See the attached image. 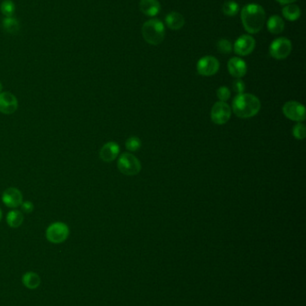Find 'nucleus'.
<instances>
[{
	"mask_svg": "<svg viewBox=\"0 0 306 306\" xmlns=\"http://www.w3.org/2000/svg\"><path fill=\"white\" fill-rule=\"evenodd\" d=\"M241 18L244 29L249 33H258L265 23V10L260 4L251 3L243 6Z\"/></svg>",
	"mask_w": 306,
	"mask_h": 306,
	"instance_id": "1",
	"label": "nucleus"
},
{
	"mask_svg": "<svg viewBox=\"0 0 306 306\" xmlns=\"http://www.w3.org/2000/svg\"><path fill=\"white\" fill-rule=\"evenodd\" d=\"M261 102L253 94H241L233 101V111L241 118H250L261 110Z\"/></svg>",
	"mask_w": 306,
	"mask_h": 306,
	"instance_id": "2",
	"label": "nucleus"
},
{
	"mask_svg": "<svg viewBox=\"0 0 306 306\" xmlns=\"http://www.w3.org/2000/svg\"><path fill=\"white\" fill-rule=\"evenodd\" d=\"M142 35L149 44L154 46L161 44L164 40L165 28L160 20L151 19L143 24Z\"/></svg>",
	"mask_w": 306,
	"mask_h": 306,
	"instance_id": "3",
	"label": "nucleus"
},
{
	"mask_svg": "<svg viewBox=\"0 0 306 306\" xmlns=\"http://www.w3.org/2000/svg\"><path fill=\"white\" fill-rule=\"evenodd\" d=\"M118 169L123 175L136 176L140 173L142 166L139 159L131 153H122L118 160Z\"/></svg>",
	"mask_w": 306,
	"mask_h": 306,
	"instance_id": "4",
	"label": "nucleus"
},
{
	"mask_svg": "<svg viewBox=\"0 0 306 306\" xmlns=\"http://www.w3.org/2000/svg\"><path fill=\"white\" fill-rule=\"evenodd\" d=\"M70 230L64 222H54L48 226L46 230V238L52 244H61L68 239Z\"/></svg>",
	"mask_w": 306,
	"mask_h": 306,
	"instance_id": "5",
	"label": "nucleus"
},
{
	"mask_svg": "<svg viewBox=\"0 0 306 306\" xmlns=\"http://www.w3.org/2000/svg\"><path fill=\"white\" fill-rule=\"evenodd\" d=\"M292 52V43L287 38H278L270 46V56L275 59L281 60L288 58Z\"/></svg>",
	"mask_w": 306,
	"mask_h": 306,
	"instance_id": "6",
	"label": "nucleus"
},
{
	"mask_svg": "<svg viewBox=\"0 0 306 306\" xmlns=\"http://www.w3.org/2000/svg\"><path fill=\"white\" fill-rule=\"evenodd\" d=\"M232 109L226 102H217L211 109V120L216 124H225L230 119Z\"/></svg>",
	"mask_w": 306,
	"mask_h": 306,
	"instance_id": "7",
	"label": "nucleus"
},
{
	"mask_svg": "<svg viewBox=\"0 0 306 306\" xmlns=\"http://www.w3.org/2000/svg\"><path fill=\"white\" fill-rule=\"evenodd\" d=\"M284 115L288 119L297 122H303L306 120V107L301 103L297 102H288L283 106Z\"/></svg>",
	"mask_w": 306,
	"mask_h": 306,
	"instance_id": "8",
	"label": "nucleus"
},
{
	"mask_svg": "<svg viewBox=\"0 0 306 306\" xmlns=\"http://www.w3.org/2000/svg\"><path fill=\"white\" fill-rule=\"evenodd\" d=\"M219 69V62L212 56L200 58L197 63V71L200 76H212L216 75Z\"/></svg>",
	"mask_w": 306,
	"mask_h": 306,
	"instance_id": "9",
	"label": "nucleus"
},
{
	"mask_svg": "<svg viewBox=\"0 0 306 306\" xmlns=\"http://www.w3.org/2000/svg\"><path fill=\"white\" fill-rule=\"evenodd\" d=\"M255 40L252 36L249 34L240 36L234 42V50L239 56H247L253 51L255 48Z\"/></svg>",
	"mask_w": 306,
	"mask_h": 306,
	"instance_id": "10",
	"label": "nucleus"
},
{
	"mask_svg": "<svg viewBox=\"0 0 306 306\" xmlns=\"http://www.w3.org/2000/svg\"><path fill=\"white\" fill-rule=\"evenodd\" d=\"M18 108V101L14 94L9 92L0 94V113L12 115Z\"/></svg>",
	"mask_w": 306,
	"mask_h": 306,
	"instance_id": "11",
	"label": "nucleus"
},
{
	"mask_svg": "<svg viewBox=\"0 0 306 306\" xmlns=\"http://www.w3.org/2000/svg\"><path fill=\"white\" fill-rule=\"evenodd\" d=\"M2 202L8 208H17L23 203V194L15 187H9L3 193Z\"/></svg>",
	"mask_w": 306,
	"mask_h": 306,
	"instance_id": "12",
	"label": "nucleus"
},
{
	"mask_svg": "<svg viewBox=\"0 0 306 306\" xmlns=\"http://www.w3.org/2000/svg\"><path fill=\"white\" fill-rule=\"evenodd\" d=\"M121 148L117 142H106L102 149L100 150V159L104 162H113V160L117 159L120 154Z\"/></svg>",
	"mask_w": 306,
	"mask_h": 306,
	"instance_id": "13",
	"label": "nucleus"
},
{
	"mask_svg": "<svg viewBox=\"0 0 306 306\" xmlns=\"http://www.w3.org/2000/svg\"><path fill=\"white\" fill-rule=\"evenodd\" d=\"M228 71L230 75L237 79L242 78L247 73V65L244 60L240 58H231L228 62Z\"/></svg>",
	"mask_w": 306,
	"mask_h": 306,
	"instance_id": "14",
	"label": "nucleus"
},
{
	"mask_svg": "<svg viewBox=\"0 0 306 306\" xmlns=\"http://www.w3.org/2000/svg\"><path fill=\"white\" fill-rule=\"evenodd\" d=\"M140 8L146 15L153 17L160 13L161 4L158 0H140Z\"/></svg>",
	"mask_w": 306,
	"mask_h": 306,
	"instance_id": "15",
	"label": "nucleus"
},
{
	"mask_svg": "<svg viewBox=\"0 0 306 306\" xmlns=\"http://www.w3.org/2000/svg\"><path fill=\"white\" fill-rule=\"evenodd\" d=\"M165 22L167 26L171 30H180L184 25V17L177 12H171L168 13L165 17Z\"/></svg>",
	"mask_w": 306,
	"mask_h": 306,
	"instance_id": "16",
	"label": "nucleus"
},
{
	"mask_svg": "<svg viewBox=\"0 0 306 306\" xmlns=\"http://www.w3.org/2000/svg\"><path fill=\"white\" fill-rule=\"evenodd\" d=\"M268 31L272 34H279L285 29V22L283 19L279 15H272L267 22Z\"/></svg>",
	"mask_w": 306,
	"mask_h": 306,
	"instance_id": "17",
	"label": "nucleus"
},
{
	"mask_svg": "<svg viewBox=\"0 0 306 306\" xmlns=\"http://www.w3.org/2000/svg\"><path fill=\"white\" fill-rule=\"evenodd\" d=\"M22 282L25 288L29 289H36L41 285V278L35 272L29 271L23 274Z\"/></svg>",
	"mask_w": 306,
	"mask_h": 306,
	"instance_id": "18",
	"label": "nucleus"
},
{
	"mask_svg": "<svg viewBox=\"0 0 306 306\" xmlns=\"http://www.w3.org/2000/svg\"><path fill=\"white\" fill-rule=\"evenodd\" d=\"M23 214L17 209L10 210L6 215V223L12 228H17L23 224Z\"/></svg>",
	"mask_w": 306,
	"mask_h": 306,
	"instance_id": "19",
	"label": "nucleus"
},
{
	"mask_svg": "<svg viewBox=\"0 0 306 306\" xmlns=\"http://www.w3.org/2000/svg\"><path fill=\"white\" fill-rule=\"evenodd\" d=\"M282 13H283L284 17L286 18L288 21H297L298 18L301 15V9L299 8V6H297L296 4H287L284 6L282 9Z\"/></svg>",
	"mask_w": 306,
	"mask_h": 306,
	"instance_id": "20",
	"label": "nucleus"
},
{
	"mask_svg": "<svg viewBox=\"0 0 306 306\" xmlns=\"http://www.w3.org/2000/svg\"><path fill=\"white\" fill-rule=\"evenodd\" d=\"M2 26L5 31L11 34L17 33L20 28V23L18 20L14 17H5L2 22Z\"/></svg>",
	"mask_w": 306,
	"mask_h": 306,
	"instance_id": "21",
	"label": "nucleus"
},
{
	"mask_svg": "<svg viewBox=\"0 0 306 306\" xmlns=\"http://www.w3.org/2000/svg\"><path fill=\"white\" fill-rule=\"evenodd\" d=\"M0 11L5 17H13L15 12V4L12 0H4L0 4Z\"/></svg>",
	"mask_w": 306,
	"mask_h": 306,
	"instance_id": "22",
	"label": "nucleus"
},
{
	"mask_svg": "<svg viewBox=\"0 0 306 306\" xmlns=\"http://www.w3.org/2000/svg\"><path fill=\"white\" fill-rule=\"evenodd\" d=\"M240 7L235 1H227L223 5V13L227 16H234L238 13Z\"/></svg>",
	"mask_w": 306,
	"mask_h": 306,
	"instance_id": "23",
	"label": "nucleus"
},
{
	"mask_svg": "<svg viewBox=\"0 0 306 306\" xmlns=\"http://www.w3.org/2000/svg\"><path fill=\"white\" fill-rule=\"evenodd\" d=\"M217 50L222 54H229L233 50V46L232 43L230 42V40H225V39H221L217 41L216 44Z\"/></svg>",
	"mask_w": 306,
	"mask_h": 306,
	"instance_id": "24",
	"label": "nucleus"
},
{
	"mask_svg": "<svg viewBox=\"0 0 306 306\" xmlns=\"http://www.w3.org/2000/svg\"><path fill=\"white\" fill-rule=\"evenodd\" d=\"M293 134L297 140H304L306 135V125L299 122L293 127Z\"/></svg>",
	"mask_w": 306,
	"mask_h": 306,
	"instance_id": "25",
	"label": "nucleus"
},
{
	"mask_svg": "<svg viewBox=\"0 0 306 306\" xmlns=\"http://www.w3.org/2000/svg\"><path fill=\"white\" fill-rule=\"evenodd\" d=\"M126 148L130 151H138L141 147V141L139 137L137 136H131L126 141Z\"/></svg>",
	"mask_w": 306,
	"mask_h": 306,
	"instance_id": "26",
	"label": "nucleus"
},
{
	"mask_svg": "<svg viewBox=\"0 0 306 306\" xmlns=\"http://www.w3.org/2000/svg\"><path fill=\"white\" fill-rule=\"evenodd\" d=\"M216 95H217V98L219 100V102H225L226 101H228L231 97V92L227 87L222 86L216 91Z\"/></svg>",
	"mask_w": 306,
	"mask_h": 306,
	"instance_id": "27",
	"label": "nucleus"
},
{
	"mask_svg": "<svg viewBox=\"0 0 306 306\" xmlns=\"http://www.w3.org/2000/svg\"><path fill=\"white\" fill-rule=\"evenodd\" d=\"M233 88H234V91L236 94H243L244 91H245V85L241 79H237V80L234 81V84H233Z\"/></svg>",
	"mask_w": 306,
	"mask_h": 306,
	"instance_id": "28",
	"label": "nucleus"
},
{
	"mask_svg": "<svg viewBox=\"0 0 306 306\" xmlns=\"http://www.w3.org/2000/svg\"><path fill=\"white\" fill-rule=\"evenodd\" d=\"M21 209H22V212L32 213L33 211V209H34V205H33L32 202L25 201V202H23L22 204H21Z\"/></svg>",
	"mask_w": 306,
	"mask_h": 306,
	"instance_id": "29",
	"label": "nucleus"
},
{
	"mask_svg": "<svg viewBox=\"0 0 306 306\" xmlns=\"http://www.w3.org/2000/svg\"><path fill=\"white\" fill-rule=\"evenodd\" d=\"M277 2H279V4H292L294 2H296L297 0H276Z\"/></svg>",
	"mask_w": 306,
	"mask_h": 306,
	"instance_id": "30",
	"label": "nucleus"
},
{
	"mask_svg": "<svg viewBox=\"0 0 306 306\" xmlns=\"http://www.w3.org/2000/svg\"><path fill=\"white\" fill-rule=\"evenodd\" d=\"M2 90H3V85H2L1 82H0V94L2 93Z\"/></svg>",
	"mask_w": 306,
	"mask_h": 306,
	"instance_id": "31",
	"label": "nucleus"
},
{
	"mask_svg": "<svg viewBox=\"0 0 306 306\" xmlns=\"http://www.w3.org/2000/svg\"><path fill=\"white\" fill-rule=\"evenodd\" d=\"M2 219V211H1V208H0V221Z\"/></svg>",
	"mask_w": 306,
	"mask_h": 306,
	"instance_id": "32",
	"label": "nucleus"
}]
</instances>
